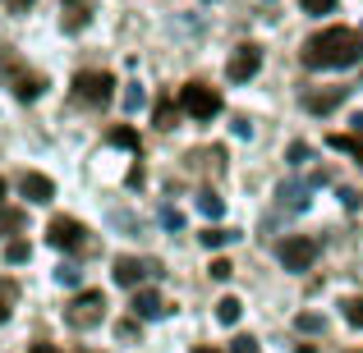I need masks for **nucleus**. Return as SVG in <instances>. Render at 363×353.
I'll return each mask as SVG.
<instances>
[{
	"instance_id": "393cba45",
	"label": "nucleus",
	"mask_w": 363,
	"mask_h": 353,
	"mask_svg": "<svg viewBox=\"0 0 363 353\" xmlns=\"http://www.w3.org/2000/svg\"><path fill=\"white\" fill-rule=\"evenodd\" d=\"M230 275H235V266L225 262V257H216L212 262V280H230Z\"/></svg>"
},
{
	"instance_id": "cd10ccee",
	"label": "nucleus",
	"mask_w": 363,
	"mask_h": 353,
	"mask_svg": "<svg viewBox=\"0 0 363 353\" xmlns=\"http://www.w3.org/2000/svg\"><path fill=\"white\" fill-rule=\"evenodd\" d=\"M143 106V88H129L124 92V110H138Z\"/></svg>"
},
{
	"instance_id": "ddd939ff",
	"label": "nucleus",
	"mask_w": 363,
	"mask_h": 353,
	"mask_svg": "<svg viewBox=\"0 0 363 353\" xmlns=\"http://www.w3.org/2000/svg\"><path fill=\"white\" fill-rule=\"evenodd\" d=\"M133 317H143V321H152V317H161L166 312V303H161V294H152V289H133Z\"/></svg>"
},
{
	"instance_id": "7c9ffc66",
	"label": "nucleus",
	"mask_w": 363,
	"mask_h": 353,
	"mask_svg": "<svg viewBox=\"0 0 363 353\" xmlns=\"http://www.w3.org/2000/svg\"><path fill=\"white\" fill-rule=\"evenodd\" d=\"M28 353H60V349H55V345H33Z\"/></svg>"
},
{
	"instance_id": "4468645a",
	"label": "nucleus",
	"mask_w": 363,
	"mask_h": 353,
	"mask_svg": "<svg viewBox=\"0 0 363 353\" xmlns=\"http://www.w3.org/2000/svg\"><path fill=\"white\" fill-rule=\"evenodd\" d=\"M327 147H336V151H350V156L363 166V133H331L327 138Z\"/></svg>"
},
{
	"instance_id": "5701e85b",
	"label": "nucleus",
	"mask_w": 363,
	"mask_h": 353,
	"mask_svg": "<svg viewBox=\"0 0 363 353\" xmlns=\"http://www.w3.org/2000/svg\"><path fill=\"white\" fill-rule=\"evenodd\" d=\"M336 0H303V14H331Z\"/></svg>"
},
{
	"instance_id": "6e6552de",
	"label": "nucleus",
	"mask_w": 363,
	"mask_h": 353,
	"mask_svg": "<svg viewBox=\"0 0 363 353\" xmlns=\"http://www.w3.org/2000/svg\"><path fill=\"white\" fill-rule=\"evenodd\" d=\"M262 69V51H257L253 42H244V46H235V55H230V64H225V74H230V83H248L253 74Z\"/></svg>"
},
{
	"instance_id": "aec40b11",
	"label": "nucleus",
	"mask_w": 363,
	"mask_h": 353,
	"mask_svg": "<svg viewBox=\"0 0 363 353\" xmlns=\"http://www.w3.org/2000/svg\"><path fill=\"white\" fill-rule=\"evenodd\" d=\"M198 212H203V216H221L225 202H221L216 193H198Z\"/></svg>"
},
{
	"instance_id": "f257e3e1",
	"label": "nucleus",
	"mask_w": 363,
	"mask_h": 353,
	"mask_svg": "<svg viewBox=\"0 0 363 353\" xmlns=\"http://www.w3.org/2000/svg\"><path fill=\"white\" fill-rule=\"evenodd\" d=\"M299 60L308 69H350L363 60V33L359 28H322L299 46Z\"/></svg>"
},
{
	"instance_id": "a878e982",
	"label": "nucleus",
	"mask_w": 363,
	"mask_h": 353,
	"mask_svg": "<svg viewBox=\"0 0 363 353\" xmlns=\"http://www.w3.org/2000/svg\"><path fill=\"white\" fill-rule=\"evenodd\" d=\"M230 353H262V349H257V340H253V335H240V340L230 345Z\"/></svg>"
},
{
	"instance_id": "72a5a7b5",
	"label": "nucleus",
	"mask_w": 363,
	"mask_h": 353,
	"mask_svg": "<svg viewBox=\"0 0 363 353\" xmlns=\"http://www.w3.org/2000/svg\"><path fill=\"white\" fill-rule=\"evenodd\" d=\"M194 353H221V349H207V345H198V349H194Z\"/></svg>"
},
{
	"instance_id": "f8f14e48",
	"label": "nucleus",
	"mask_w": 363,
	"mask_h": 353,
	"mask_svg": "<svg viewBox=\"0 0 363 353\" xmlns=\"http://www.w3.org/2000/svg\"><path fill=\"white\" fill-rule=\"evenodd\" d=\"M350 97V88H331V92H308V97H303V106L313 110V115H327V110H336L340 101Z\"/></svg>"
},
{
	"instance_id": "dca6fc26",
	"label": "nucleus",
	"mask_w": 363,
	"mask_h": 353,
	"mask_svg": "<svg viewBox=\"0 0 363 353\" xmlns=\"http://www.w3.org/2000/svg\"><path fill=\"white\" fill-rule=\"evenodd\" d=\"M175 115H179V101L175 97H161L157 101V129H175Z\"/></svg>"
},
{
	"instance_id": "c85d7f7f",
	"label": "nucleus",
	"mask_w": 363,
	"mask_h": 353,
	"mask_svg": "<svg viewBox=\"0 0 363 353\" xmlns=\"http://www.w3.org/2000/svg\"><path fill=\"white\" fill-rule=\"evenodd\" d=\"M290 161H294V166H303V161H308V147H303V142H294V147H290Z\"/></svg>"
},
{
	"instance_id": "39448f33",
	"label": "nucleus",
	"mask_w": 363,
	"mask_h": 353,
	"mask_svg": "<svg viewBox=\"0 0 363 353\" xmlns=\"http://www.w3.org/2000/svg\"><path fill=\"white\" fill-rule=\"evenodd\" d=\"M74 97L88 101V106H106L116 97V79L106 69H83V74H74Z\"/></svg>"
},
{
	"instance_id": "2f4dec72",
	"label": "nucleus",
	"mask_w": 363,
	"mask_h": 353,
	"mask_svg": "<svg viewBox=\"0 0 363 353\" xmlns=\"http://www.w3.org/2000/svg\"><path fill=\"white\" fill-rule=\"evenodd\" d=\"M28 5H33V0H9V9H28Z\"/></svg>"
},
{
	"instance_id": "c756f323",
	"label": "nucleus",
	"mask_w": 363,
	"mask_h": 353,
	"mask_svg": "<svg viewBox=\"0 0 363 353\" xmlns=\"http://www.w3.org/2000/svg\"><path fill=\"white\" fill-rule=\"evenodd\" d=\"M55 275H60V284H79V271H74V266H60Z\"/></svg>"
},
{
	"instance_id": "6ab92c4d",
	"label": "nucleus",
	"mask_w": 363,
	"mask_h": 353,
	"mask_svg": "<svg viewBox=\"0 0 363 353\" xmlns=\"http://www.w3.org/2000/svg\"><path fill=\"white\" fill-rule=\"evenodd\" d=\"M198 238H203L207 248H225V243H230V238H235V230H216V225H207V230L198 234Z\"/></svg>"
},
{
	"instance_id": "9b49d317",
	"label": "nucleus",
	"mask_w": 363,
	"mask_h": 353,
	"mask_svg": "<svg viewBox=\"0 0 363 353\" xmlns=\"http://www.w3.org/2000/svg\"><path fill=\"white\" fill-rule=\"evenodd\" d=\"M88 18H92V5H88V0H65V5H60L65 33H83V28H88Z\"/></svg>"
},
{
	"instance_id": "9d476101",
	"label": "nucleus",
	"mask_w": 363,
	"mask_h": 353,
	"mask_svg": "<svg viewBox=\"0 0 363 353\" xmlns=\"http://www.w3.org/2000/svg\"><path fill=\"white\" fill-rule=\"evenodd\" d=\"M18 193H23L28 202H51V197H55V184L46 175H33V170H28V175L18 179Z\"/></svg>"
},
{
	"instance_id": "a211bd4d",
	"label": "nucleus",
	"mask_w": 363,
	"mask_h": 353,
	"mask_svg": "<svg viewBox=\"0 0 363 353\" xmlns=\"http://www.w3.org/2000/svg\"><path fill=\"white\" fill-rule=\"evenodd\" d=\"M23 230V212H14V207H0V234H18Z\"/></svg>"
},
{
	"instance_id": "412c9836",
	"label": "nucleus",
	"mask_w": 363,
	"mask_h": 353,
	"mask_svg": "<svg viewBox=\"0 0 363 353\" xmlns=\"http://www.w3.org/2000/svg\"><path fill=\"white\" fill-rule=\"evenodd\" d=\"M111 142H116V147L138 151V133H133V129H111Z\"/></svg>"
},
{
	"instance_id": "1a4fd4ad",
	"label": "nucleus",
	"mask_w": 363,
	"mask_h": 353,
	"mask_svg": "<svg viewBox=\"0 0 363 353\" xmlns=\"http://www.w3.org/2000/svg\"><path fill=\"white\" fill-rule=\"evenodd\" d=\"M152 271H157L152 262H138V257H116V284H124V289H138Z\"/></svg>"
},
{
	"instance_id": "4be33fe9",
	"label": "nucleus",
	"mask_w": 363,
	"mask_h": 353,
	"mask_svg": "<svg viewBox=\"0 0 363 353\" xmlns=\"http://www.w3.org/2000/svg\"><path fill=\"white\" fill-rule=\"evenodd\" d=\"M345 321L363 330V299H350V303H345Z\"/></svg>"
},
{
	"instance_id": "f3484780",
	"label": "nucleus",
	"mask_w": 363,
	"mask_h": 353,
	"mask_svg": "<svg viewBox=\"0 0 363 353\" xmlns=\"http://www.w3.org/2000/svg\"><path fill=\"white\" fill-rule=\"evenodd\" d=\"M240 299H230V294H225L221 303H216V321H225V326H235V321H240Z\"/></svg>"
},
{
	"instance_id": "2eb2a0df",
	"label": "nucleus",
	"mask_w": 363,
	"mask_h": 353,
	"mask_svg": "<svg viewBox=\"0 0 363 353\" xmlns=\"http://www.w3.org/2000/svg\"><path fill=\"white\" fill-rule=\"evenodd\" d=\"M14 303H18V284L0 275V326L9 321V312H14Z\"/></svg>"
},
{
	"instance_id": "473e14b6",
	"label": "nucleus",
	"mask_w": 363,
	"mask_h": 353,
	"mask_svg": "<svg viewBox=\"0 0 363 353\" xmlns=\"http://www.w3.org/2000/svg\"><path fill=\"white\" fill-rule=\"evenodd\" d=\"M354 133H363V110H359V115H354Z\"/></svg>"
},
{
	"instance_id": "bb28decb",
	"label": "nucleus",
	"mask_w": 363,
	"mask_h": 353,
	"mask_svg": "<svg viewBox=\"0 0 363 353\" xmlns=\"http://www.w3.org/2000/svg\"><path fill=\"white\" fill-rule=\"evenodd\" d=\"M322 326H327V321H322L318 312H303V317H299V330H322Z\"/></svg>"
},
{
	"instance_id": "423d86ee",
	"label": "nucleus",
	"mask_w": 363,
	"mask_h": 353,
	"mask_svg": "<svg viewBox=\"0 0 363 353\" xmlns=\"http://www.w3.org/2000/svg\"><path fill=\"white\" fill-rule=\"evenodd\" d=\"M318 253H322V243L313 234H294V238L281 243V266L285 271H308V266L318 262Z\"/></svg>"
},
{
	"instance_id": "b1692460",
	"label": "nucleus",
	"mask_w": 363,
	"mask_h": 353,
	"mask_svg": "<svg viewBox=\"0 0 363 353\" xmlns=\"http://www.w3.org/2000/svg\"><path fill=\"white\" fill-rule=\"evenodd\" d=\"M5 257H9V262H28V243H23V238H14V243L5 248Z\"/></svg>"
},
{
	"instance_id": "0eeeda50",
	"label": "nucleus",
	"mask_w": 363,
	"mask_h": 353,
	"mask_svg": "<svg viewBox=\"0 0 363 353\" xmlns=\"http://www.w3.org/2000/svg\"><path fill=\"white\" fill-rule=\"evenodd\" d=\"M46 243L65 248V253H79V248H88V225L74 221V216H55L51 230H46Z\"/></svg>"
},
{
	"instance_id": "f03ea898",
	"label": "nucleus",
	"mask_w": 363,
	"mask_h": 353,
	"mask_svg": "<svg viewBox=\"0 0 363 353\" xmlns=\"http://www.w3.org/2000/svg\"><path fill=\"white\" fill-rule=\"evenodd\" d=\"M179 110L194 115V120H216L225 110V101H221V92L207 88V83H184V88H179Z\"/></svg>"
},
{
	"instance_id": "20e7f679",
	"label": "nucleus",
	"mask_w": 363,
	"mask_h": 353,
	"mask_svg": "<svg viewBox=\"0 0 363 353\" xmlns=\"http://www.w3.org/2000/svg\"><path fill=\"white\" fill-rule=\"evenodd\" d=\"M101 317H106V294H101V289H83L79 299L65 308V321H69L74 330H92Z\"/></svg>"
},
{
	"instance_id": "7ed1b4c3",
	"label": "nucleus",
	"mask_w": 363,
	"mask_h": 353,
	"mask_svg": "<svg viewBox=\"0 0 363 353\" xmlns=\"http://www.w3.org/2000/svg\"><path fill=\"white\" fill-rule=\"evenodd\" d=\"M0 74L9 79V88H14V97H18V101L42 97V88H46V79H42V74L23 69V60H18L14 51H0Z\"/></svg>"
}]
</instances>
